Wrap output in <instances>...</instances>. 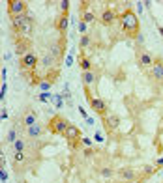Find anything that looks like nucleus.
<instances>
[{
  "instance_id": "f3484780",
  "label": "nucleus",
  "mask_w": 163,
  "mask_h": 183,
  "mask_svg": "<svg viewBox=\"0 0 163 183\" xmlns=\"http://www.w3.org/2000/svg\"><path fill=\"white\" fill-rule=\"evenodd\" d=\"M94 19H96V17H94V13H92V11H84L81 21H83V23H86V25H90V23H94Z\"/></svg>"
},
{
  "instance_id": "f704fd0d",
  "label": "nucleus",
  "mask_w": 163,
  "mask_h": 183,
  "mask_svg": "<svg viewBox=\"0 0 163 183\" xmlns=\"http://www.w3.org/2000/svg\"><path fill=\"white\" fill-rule=\"evenodd\" d=\"M71 64H73V56L70 54V56L66 58V67H70V66H71Z\"/></svg>"
},
{
  "instance_id": "2eb2a0df",
  "label": "nucleus",
  "mask_w": 163,
  "mask_h": 183,
  "mask_svg": "<svg viewBox=\"0 0 163 183\" xmlns=\"http://www.w3.org/2000/svg\"><path fill=\"white\" fill-rule=\"evenodd\" d=\"M36 118H38L36 110H28V114L25 116V125H26V127H30V125H34V123H36Z\"/></svg>"
},
{
  "instance_id": "f8f14e48",
  "label": "nucleus",
  "mask_w": 163,
  "mask_h": 183,
  "mask_svg": "<svg viewBox=\"0 0 163 183\" xmlns=\"http://www.w3.org/2000/svg\"><path fill=\"white\" fill-rule=\"evenodd\" d=\"M118 176H120L124 181H131V179H135V170H131V168L120 170V172H118Z\"/></svg>"
},
{
  "instance_id": "4468645a",
  "label": "nucleus",
  "mask_w": 163,
  "mask_h": 183,
  "mask_svg": "<svg viewBox=\"0 0 163 183\" xmlns=\"http://www.w3.org/2000/svg\"><path fill=\"white\" fill-rule=\"evenodd\" d=\"M94 80H96V75H94L92 71H84V73H83V82H84L86 88H88L90 84H94Z\"/></svg>"
},
{
  "instance_id": "37998d69",
  "label": "nucleus",
  "mask_w": 163,
  "mask_h": 183,
  "mask_svg": "<svg viewBox=\"0 0 163 183\" xmlns=\"http://www.w3.org/2000/svg\"><path fill=\"white\" fill-rule=\"evenodd\" d=\"M129 183H141V181H137V179H131V181H129Z\"/></svg>"
},
{
  "instance_id": "72a5a7b5",
  "label": "nucleus",
  "mask_w": 163,
  "mask_h": 183,
  "mask_svg": "<svg viewBox=\"0 0 163 183\" xmlns=\"http://www.w3.org/2000/svg\"><path fill=\"white\" fill-rule=\"evenodd\" d=\"M6 92H8V84L4 82V84H2V90H0V93H2V99H4V95H6Z\"/></svg>"
},
{
  "instance_id": "79ce46f5",
  "label": "nucleus",
  "mask_w": 163,
  "mask_h": 183,
  "mask_svg": "<svg viewBox=\"0 0 163 183\" xmlns=\"http://www.w3.org/2000/svg\"><path fill=\"white\" fill-rule=\"evenodd\" d=\"M159 34H161V36H163V26H159Z\"/></svg>"
},
{
  "instance_id": "ea45409f",
  "label": "nucleus",
  "mask_w": 163,
  "mask_h": 183,
  "mask_svg": "<svg viewBox=\"0 0 163 183\" xmlns=\"http://www.w3.org/2000/svg\"><path fill=\"white\" fill-rule=\"evenodd\" d=\"M6 77H8V69H6V67H4V69H2V79H4V80H6Z\"/></svg>"
},
{
  "instance_id": "6e6552de",
  "label": "nucleus",
  "mask_w": 163,
  "mask_h": 183,
  "mask_svg": "<svg viewBox=\"0 0 163 183\" xmlns=\"http://www.w3.org/2000/svg\"><path fill=\"white\" fill-rule=\"evenodd\" d=\"M28 47H30V41L28 39H23L19 36V39H17V54H21V56H25V54H28Z\"/></svg>"
},
{
  "instance_id": "c756f323",
  "label": "nucleus",
  "mask_w": 163,
  "mask_h": 183,
  "mask_svg": "<svg viewBox=\"0 0 163 183\" xmlns=\"http://www.w3.org/2000/svg\"><path fill=\"white\" fill-rule=\"evenodd\" d=\"M88 43H90V38H88V36H83V38H81V47H86Z\"/></svg>"
},
{
  "instance_id": "412c9836",
  "label": "nucleus",
  "mask_w": 163,
  "mask_h": 183,
  "mask_svg": "<svg viewBox=\"0 0 163 183\" xmlns=\"http://www.w3.org/2000/svg\"><path fill=\"white\" fill-rule=\"evenodd\" d=\"M13 148H15V152H23V149H25V142L21 140V138H17V140L13 142Z\"/></svg>"
},
{
  "instance_id": "ddd939ff",
  "label": "nucleus",
  "mask_w": 163,
  "mask_h": 183,
  "mask_svg": "<svg viewBox=\"0 0 163 183\" xmlns=\"http://www.w3.org/2000/svg\"><path fill=\"white\" fill-rule=\"evenodd\" d=\"M113 21H114V13L111 11V9H105V11L101 13V23L103 25H111Z\"/></svg>"
},
{
  "instance_id": "423d86ee",
  "label": "nucleus",
  "mask_w": 163,
  "mask_h": 183,
  "mask_svg": "<svg viewBox=\"0 0 163 183\" xmlns=\"http://www.w3.org/2000/svg\"><path fill=\"white\" fill-rule=\"evenodd\" d=\"M64 136H66V140L70 142H75V140H79V136H81V131H79V127H75V125H70L66 129V133H64Z\"/></svg>"
},
{
  "instance_id": "7ed1b4c3",
  "label": "nucleus",
  "mask_w": 163,
  "mask_h": 183,
  "mask_svg": "<svg viewBox=\"0 0 163 183\" xmlns=\"http://www.w3.org/2000/svg\"><path fill=\"white\" fill-rule=\"evenodd\" d=\"M49 127H51V131L53 133H56V135H64L66 133V129L70 127V123L66 120H62L60 116H53L51 118V122H49Z\"/></svg>"
},
{
  "instance_id": "9b49d317",
  "label": "nucleus",
  "mask_w": 163,
  "mask_h": 183,
  "mask_svg": "<svg viewBox=\"0 0 163 183\" xmlns=\"http://www.w3.org/2000/svg\"><path fill=\"white\" fill-rule=\"evenodd\" d=\"M17 36L25 38V39H28V38L32 36V19H30V21H26V25H25L23 28H21V32H19Z\"/></svg>"
},
{
  "instance_id": "c9c22d12",
  "label": "nucleus",
  "mask_w": 163,
  "mask_h": 183,
  "mask_svg": "<svg viewBox=\"0 0 163 183\" xmlns=\"http://www.w3.org/2000/svg\"><path fill=\"white\" fill-rule=\"evenodd\" d=\"M84 146H92V140H90V138H83V140H81Z\"/></svg>"
},
{
  "instance_id": "f03ea898",
  "label": "nucleus",
  "mask_w": 163,
  "mask_h": 183,
  "mask_svg": "<svg viewBox=\"0 0 163 183\" xmlns=\"http://www.w3.org/2000/svg\"><path fill=\"white\" fill-rule=\"evenodd\" d=\"M8 11H9L12 17L26 15V2H23V0H9L8 2Z\"/></svg>"
},
{
  "instance_id": "c85d7f7f",
  "label": "nucleus",
  "mask_w": 163,
  "mask_h": 183,
  "mask_svg": "<svg viewBox=\"0 0 163 183\" xmlns=\"http://www.w3.org/2000/svg\"><path fill=\"white\" fill-rule=\"evenodd\" d=\"M51 52H53L54 56H60V47H58V45H53V47H51Z\"/></svg>"
},
{
  "instance_id": "0eeeda50",
  "label": "nucleus",
  "mask_w": 163,
  "mask_h": 183,
  "mask_svg": "<svg viewBox=\"0 0 163 183\" xmlns=\"http://www.w3.org/2000/svg\"><path fill=\"white\" fill-rule=\"evenodd\" d=\"M139 66H143V67H152L154 66V60H152V56L146 51H139Z\"/></svg>"
},
{
  "instance_id": "39448f33",
  "label": "nucleus",
  "mask_w": 163,
  "mask_h": 183,
  "mask_svg": "<svg viewBox=\"0 0 163 183\" xmlns=\"http://www.w3.org/2000/svg\"><path fill=\"white\" fill-rule=\"evenodd\" d=\"M38 56H36V52H28V54H25L23 58H21V67L23 69H34L38 66Z\"/></svg>"
},
{
  "instance_id": "e433bc0d",
  "label": "nucleus",
  "mask_w": 163,
  "mask_h": 183,
  "mask_svg": "<svg viewBox=\"0 0 163 183\" xmlns=\"http://www.w3.org/2000/svg\"><path fill=\"white\" fill-rule=\"evenodd\" d=\"M96 140L97 142H103V135L101 133H96Z\"/></svg>"
},
{
  "instance_id": "7c9ffc66",
  "label": "nucleus",
  "mask_w": 163,
  "mask_h": 183,
  "mask_svg": "<svg viewBox=\"0 0 163 183\" xmlns=\"http://www.w3.org/2000/svg\"><path fill=\"white\" fill-rule=\"evenodd\" d=\"M0 179H2V183H6L8 181V172L2 168V170H0Z\"/></svg>"
},
{
  "instance_id": "a19ab883",
  "label": "nucleus",
  "mask_w": 163,
  "mask_h": 183,
  "mask_svg": "<svg viewBox=\"0 0 163 183\" xmlns=\"http://www.w3.org/2000/svg\"><path fill=\"white\" fill-rule=\"evenodd\" d=\"M158 165H163V159H158V161H156V166H158Z\"/></svg>"
},
{
  "instance_id": "dca6fc26",
  "label": "nucleus",
  "mask_w": 163,
  "mask_h": 183,
  "mask_svg": "<svg viewBox=\"0 0 163 183\" xmlns=\"http://www.w3.org/2000/svg\"><path fill=\"white\" fill-rule=\"evenodd\" d=\"M26 131H28V135H30V136H39V135H41V127H39L38 123H34V125L26 127Z\"/></svg>"
},
{
  "instance_id": "a211bd4d",
  "label": "nucleus",
  "mask_w": 163,
  "mask_h": 183,
  "mask_svg": "<svg viewBox=\"0 0 163 183\" xmlns=\"http://www.w3.org/2000/svg\"><path fill=\"white\" fill-rule=\"evenodd\" d=\"M51 101L54 103V106H56V109H62V105H64V101H62V93H60V95H51Z\"/></svg>"
},
{
  "instance_id": "4be33fe9",
  "label": "nucleus",
  "mask_w": 163,
  "mask_h": 183,
  "mask_svg": "<svg viewBox=\"0 0 163 183\" xmlns=\"http://www.w3.org/2000/svg\"><path fill=\"white\" fill-rule=\"evenodd\" d=\"M81 67H83L84 71H90V67H92L90 60H86V58H81Z\"/></svg>"
},
{
  "instance_id": "20e7f679",
  "label": "nucleus",
  "mask_w": 163,
  "mask_h": 183,
  "mask_svg": "<svg viewBox=\"0 0 163 183\" xmlns=\"http://www.w3.org/2000/svg\"><path fill=\"white\" fill-rule=\"evenodd\" d=\"M84 93H86V99H88V103H90V106H92V110H96L97 114L105 116V112H107V105H105L101 99H96V97H92L88 88H84Z\"/></svg>"
},
{
  "instance_id": "1a4fd4ad",
  "label": "nucleus",
  "mask_w": 163,
  "mask_h": 183,
  "mask_svg": "<svg viewBox=\"0 0 163 183\" xmlns=\"http://www.w3.org/2000/svg\"><path fill=\"white\" fill-rule=\"evenodd\" d=\"M105 123H107V129L114 131V129L118 127V123H120V118H118L116 114H109V116H105Z\"/></svg>"
},
{
  "instance_id": "393cba45",
  "label": "nucleus",
  "mask_w": 163,
  "mask_h": 183,
  "mask_svg": "<svg viewBox=\"0 0 163 183\" xmlns=\"http://www.w3.org/2000/svg\"><path fill=\"white\" fill-rule=\"evenodd\" d=\"M17 140V136H15V129H9V133H8V142H15Z\"/></svg>"
},
{
  "instance_id": "9d476101",
  "label": "nucleus",
  "mask_w": 163,
  "mask_h": 183,
  "mask_svg": "<svg viewBox=\"0 0 163 183\" xmlns=\"http://www.w3.org/2000/svg\"><path fill=\"white\" fill-rule=\"evenodd\" d=\"M152 77L156 80H163V64L161 62H154V66H152Z\"/></svg>"
},
{
  "instance_id": "cd10ccee",
  "label": "nucleus",
  "mask_w": 163,
  "mask_h": 183,
  "mask_svg": "<svg viewBox=\"0 0 163 183\" xmlns=\"http://www.w3.org/2000/svg\"><path fill=\"white\" fill-rule=\"evenodd\" d=\"M101 176L103 178H111L113 176V170L111 168H101Z\"/></svg>"
},
{
  "instance_id": "f257e3e1",
  "label": "nucleus",
  "mask_w": 163,
  "mask_h": 183,
  "mask_svg": "<svg viewBox=\"0 0 163 183\" xmlns=\"http://www.w3.org/2000/svg\"><path fill=\"white\" fill-rule=\"evenodd\" d=\"M122 28L129 34H137L139 32V19L133 11H126L122 15Z\"/></svg>"
},
{
  "instance_id": "4c0bfd02",
  "label": "nucleus",
  "mask_w": 163,
  "mask_h": 183,
  "mask_svg": "<svg viewBox=\"0 0 163 183\" xmlns=\"http://www.w3.org/2000/svg\"><path fill=\"white\" fill-rule=\"evenodd\" d=\"M79 114H81V116H84V120L88 118V116H86V110H84V109H81V106H79Z\"/></svg>"
},
{
  "instance_id": "6ab92c4d",
  "label": "nucleus",
  "mask_w": 163,
  "mask_h": 183,
  "mask_svg": "<svg viewBox=\"0 0 163 183\" xmlns=\"http://www.w3.org/2000/svg\"><path fill=\"white\" fill-rule=\"evenodd\" d=\"M68 21H70V19H68L66 15L60 17V19H58V28H60V30H66V28H68Z\"/></svg>"
},
{
  "instance_id": "2f4dec72",
  "label": "nucleus",
  "mask_w": 163,
  "mask_h": 183,
  "mask_svg": "<svg viewBox=\"0 0 163 183\" xmlns=\"http://www.w3.org/2000/svg\"><path fill=\"white\" fill-rule=\"evenodd\" d=\"M68 8H70V2H68V0L60 2V9H62V11H68Z\"/></svg>"
},
{
  "instance_id": "473e14b6",
  "label": "nucleus",
  "mask_w": 163,
  "mask_h": 183,
  "mask_svg": "<svg viewBox=\"0 0 163 183\" xmlns=\"http://www.w3.org/2000/svg\"><path fill=\"white\" fill-rule=\"evenodd\" d=\"M77 30H79V32H84V30H86V23L79 21V25H77Z\"/></svg>"
},
{
  "instance_id": "aec40b11",
  "label": "nucleus",
  "mask_w": 163,
  "mask_h": 183,
  "mask_svg": "<svg viewBox=\"0 0 163 183\" xmlns=\"http://www.w3.org/2000/svg\"><path fill=\"white\" fill-rule=\"evenodd\" d=\"M38 99H39L41 103H49V101H51V93H49V92H41V93L38 95Z\"/></svg>"
},
{
  "instance_id": "b1692460",
  "label": "nucleus",
  "mask_w": 163,
  "mask_h": 183,
  "mask_svg": "<svg viewBox=\"0 0 163 183\" xmlns=\"http://www.w3.org/2000/svg\"><path fill=\"white\" fill-rule=\"evenodd\" d=\"M156 172H158V166H144V174L146 176H152V174H156Z\"/></svg>"
},
{
  "instance_id": "bb28decb",
  "label": "nucleus",
  "mask_w": 163,
  "mask_h": 183,
  "mask_svg": "<svg viewBox=\"0 0 163 183\" xmlns=\"http://www.w3.org/2000/svg\"><path fill=\"white\" fill-rule=\"evenodd\" d=\"M39 88H41L43 92H49V90H51V82H45V80L39 82Z\"/></svg>"
},
{
  "instance_id": "58836bf2",
  "label": "nucleus",
  "mask_w": 163,
  "mask_h": 183,
  "mask_svg": "<svg viewBox=\"0 0 163 183\" xmlns=\"http://www.w3.org/2000/svg\"><path fill=\"white\" fill-rule=\"evenodd\" d=\"M0 118H2V120H6V118H8V112H6V109L2 110V114H0Z\"/></svg>"
},
{
  "instance_id": "a878e982",
  "label": "nucleus",
  "mask_w": 163,
  "mask_h": 183,
  "mask_svg": "<svg viewBox=\"0 0 163 183\" xmlns=\"http://www.w3.org/2000/svg\"><path fill=\"white\" fill-rule=\"evenodd\" d=\"M25 161V153L23 152H15V163H23Z\"/></svg>"
},
{
  "instance_id": "5701e85b",
  "label": "nucleus",
  "mask_w": 163,
  "mask_h": 183,
  "mask_svg": "<svg viewBox=\"0 0 163 183\" xmlns=\"http://www.w3.org/2000/svg\"><path fill=\"white\" fill-rule=\"evenodd\" d=\"M41 64H43V66H47V67H51V66H53V58H51L49 54H45V56L41 58Z\"/></svg>"
}]
</instances>
